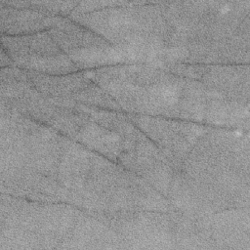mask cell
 Returning <instances> with one entry per match:
<instances>
[{
  "label": "cell",
  "instance_id": "obj_2",
  "mask_svg": "<svg viewBox=\"0 0 250 250\" xmlns=\"http://www.w3.org/2000/svg\"><path fill=\"white\" fill-rule=\"evenodd\" d=\"M124 110L203 124L213 91L162 66L125 63L84 71Z\"/></svg>",
  "mask_w": 250,
  "mask_h": 250
},
{
  "label": "cell",
  "instance_id": "obj_5",
  "mask_svg": "<svg viewBox=\"0 0 250 250\" xmlns=\"http://www.w3.org/2000/svg\"><path fill=\"white\" fill-rule=\"evenodd\" d=\"M66 138L1 103V163L57 178Z\"/></svg>",
  "mask_w": 250,
  "mask_h": 250
},
{
  "label": "cell",
  "instance_id": "obj_15",
  "mask_svg": "<svg viewBox=\"0 0 250 250\" xmlns=\"http://www.w3.org/2000/svg\"><path fill=\"white\" fill-rule=\"evenodd\" d=\"M59 17L30 8H17L0 1L2 35L22 36L49 31Z\"/></svg>",
  "mask_w": 250,
  "mask_h": 250
},
{
  "label": "cell",
  "instance_id": "obj_8",
  "mask_svg": "<svg viewBox=\"0 0 250 250\" xmlns=\"http://www.w3.org/2000/svg\"><path fill=\"white\" fill-rule=\"evenodd\" d=\"M1 38L2 49L19 68L46 75L79 71L49 31L22 36L2 35Z\"/></svg>",
  "mask_w": 250,
  "mask_h": 250
},
{
  "label": "cell",
  "instance_id": "obj_9",
  "mask_svg": "<svg viewBox=\"0 0 250 250\" xmlns=\"http://www.w3.org/2000/svg\"><path fill=\"white\" fill-rule=\"evenodd\" d=\"M127 116L162 150L177 170L209 128L181 119L132 113H128Z\"/></svg>",
  "mask_w": 250,
  "mask_h": 250
},
{
  "label": "cell",
  "instance_id": "obj_17",
  "mask_svg": "<svg viewBox=\"0 0 250 250\" xmlns=\"http://www.w3.org/2000/svg\"><path fill=\"white\" fill-rule=\"evenodd\" d=\"M17 8H30L56 17L68 18L78 5V1H5Z\"/></svg>",
  "mask_w": 250,
  "mask_h": 250
},
{
  "label": "cell",
  "instance_id": "obj_4",
  "mask_svg": "<svg viewBox=\"0 0 250 250\" xmlns=\"http://www.w3.org/2000/svg\"><path fill=\"white\" fill-rule=\"evenodd\" d=\"M125 55L128 63H168L173 30L157 2H123L103 10L70 15Z\"/></svg>",
  "mask_w": 250,
  "mask_h": 250
},
{
  "label": "cell",
  "instance_id": "obj_10",
  "mask_svg": "<svg viewBox=\"0 0 250 250\" xmlns=\"http://www.w3.org/2000/svg\"><path fill=\"white\" fill-rule=\"evenodd\" d=\"M26 73L34 87L48 97L92 108L121 111L119 104L84 71L65 75Z\"/></svg>",
  "mask_w": 250,
  "mask_h": 250
},
{
  "label": "cell",
  "instance_id": "obj_1",
  "mask_svg": "<svg viewBox=\"0 0 250 250\" xmlns=\"http://www.w3.org/2000/svg\"><path fill=\"white\" fill-rule=\"evenodd\" d=\"M157 4L173 30L170 63L249 62V0Z\"/></svg>",
  "mask_w": 250,
  "mask_h": 250
},
{
  "label": "cell",
  "instance_id": "obj_14",
  "mask_svg": "<svg viewBox=\"0 0 250 250\" xmlns=\"http://www.w3.org/2000/svg\"><path fill=\"white\" fill-rule=\"evenodd\" d=\"M122 243L123 240L111 227L80 210L72 229L59 248H120Z\"/></svg>",
  "mask_w": 250,
  "mask_h": 250
},
{
  "label": "cell",
  "instance_id": "obj_6",
  "mask_svg": "<svg viewBox=\"0 0 250 250\" xmlns=\"http://www.w3.org/2000/svg\"><path fill=\"white\" fill-rule=\"evenodd\" d=\"M80 209L64 202H40L1 193V225L36 235L44 248H59L72 229Z\"/></svg>",
  "mask_w": 250,
  "mask_h": 250
},
{
  "label": "cell",
  "instance_id": "obj_13",
  "mask_svg": "<svg viewBox=\"0 0 250 250\" xmlns=\"http://www.w3.org/2000/svg\"><path fill=\"white\" fill-rule=\"evenodd\" d=\"M249 208H230L210 218L211 238L215 248L250 249Z\"/></svg>",
  "mask_w": 250,
  "mask_h": 250
},
{
  "label": "cell",
  "instance_id": "obj_3",
  "mask_svg": "<svg viewBox=\"0 0 250 250\" xmlns=\"http://www.w3.org/2000/svg\"><path fill=\"white\" fill-rule=\"evenodd\" d=\"M180 169L197 184L215 213L249 208L247 132L209 127Z\"/></svg>",
  "mask_w": 250,
  "mask_h": 250
},
{
  "label": "cell",
  "instance_id": "obj_7",
  "mask_svg": "<svg viewBox=\"0 0 250 250\" xmlns=\"http://www.w3.org/2000/svg\"><path fill=\"white\" fill-rule=\"evenodd\" d=\"M49 33L79 70L128 63L121 50L69 18L59 17Z\"/></svg>",
  "mask_w": 250,
  "mask_h": 250
},
{
  "label": "cell",
  "instance_id": "obj_11",
  "mask_svg": "<svg viewBox=\"0 0 250 250\" xmlns=\"http://www.w3.org/2000/svg\"><path fill=\"white\" fill-rule=\"evenodd\" d=\"M162 67L199 81L229 100L249 104V64L168 63Z\"/></svg>",
  "mask_w": 250,
  "mask_h": 250
},
{
  "label": "cell",
  "instance_id": "obj_16",
  "mask_svg": "<svg viewBox=\"0 0 250 250\" xmlns=\"http://www.w3.org/2000/svg\"><path fill=\"white\" fill-rule=\"evenodd\" d=\"M75 142L116 163L124 149V141L120 135L93 119L82 128Z\"/></svg>",
  "mask_w": 250,
  "mask_h": 250
},
{
  "label": "cell",
  "instance_id": "obj_12",
  "mask_svg": "<svg viewBox=\"0 0 250 250\" xmlns=\"http://www.w3.org/2000/svg\"><path fill=\"white\" fill-rule=\"evenodd\" d=\"M1 193L32 201L67 203L69 191L57 178L27 167L1 163Z\"/></svg>",
  "mask_w": 250,
  "mask_h": 250
}]
</instances>
